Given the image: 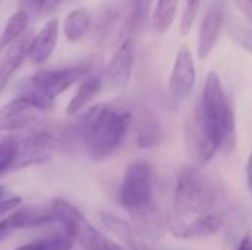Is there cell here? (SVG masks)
<instances>
[{
  "mask_svg": "<svg viewBox=\"0 0 252 250\" xmlns=\"http://www.w3.org/2000/svg\"><path fill=\"white\" fill-rule=\"evenodd\" d=\"M131 122V112L126 106L100 103L83 112L75 131L89 158L100 162L123 146Z\"/></svg>",
  "mask_w": 252,
  "mask_h": 250,
  "instance_id": "6da1fadb",
  "label": "cell"
},
{
  "mask_svg": "<svg viewBox=\"0 0 252 250\" xmlns=\"http://www.w3.org/2000/svg\"><path fill=\"white\" fill-rule=\"evenodd\" d=\"M193 111L213 146L219 152L230 153L236 146V116L217 72L207 75L199 103Z\"/></svg>",
  "mask_w": 252,
  "mask_h": 250,
  "instance_id": "7a4b0ae2",
  "label": "cell"
},
{
  "mask_svg": "<svg viewBox=\"0 0 252 250\" xmlns=\"http://www.w3.org/2000/svg\"><path fill=\"white\" fill-rule=\"evenodd\" d=\"M220 189L210 175L199 167L183 165L179 169L173 206L167 215V221H183L207 212L217 203Z\"/></svg>",
  "mask_w": 252,
  "mask_h": 250,
  "instance_id": "3957f363",
  "label": "cell"
},
{
  "mask_svg": "<svg viewBox=\"0 0 252 250\" xmlns=\"http://www.w3.org/2000/svg\"><path fill=\"white\" fill-rule=\"evenodd\" d=\"M89 75L87 65H75L59 69H41L27 77L19 84V97L31 100L40 111L50 109L55 99Z\"/></svg>",
  "mask_w": 252,
  "mask_h": 250,
  "instance_id": "277c9868",
  "label": "cell"
},
{
  "mask_svg": "<svg viewBox=\"0 0 252 250\" xmlns=\"http://www.w3.org/2000/svg\"><path fill=\"white\" fill-rule=\"evenodd\" d=\"M154 189H155V172L148 161L139 159L127 165L118 197L121 206L128 212V215L139 212L154 203Z\"/></svg>",
  "mask_w": 252,
  "mask_h": 250,
  "instance_id": "5b68a950",
  "label": "cell"
},
{
  "mask_svg": "<svg viewBox=\"0 0 252 250\" xmlns=\"http://www.w3.org/2000/svg\"><path fill=\"white\" fill-rule=\"evenodd\" d=\"M55 218L86 250H100L108 237H105L90 221L69 202L55 199L50 206Z\"/></svg>",
  "mask_w": 252,
  "mask_h": 250,
  "instance_id": "8992f818",
  "label": "cell"
},
{
  "mask_svg": "<svg viewBox=\"0 0 252 250\" xmlns=\"http://www.w3.org/2000/svg\"><path fill=\"white\" fill-rule=\"evenodd\" d=\"M196 83V68L193 55L189 50V47L179 49L170 81H168V102L173 109H177L193 91Z\"/></svg>",
  "mask_w": 252,
  "mask_h": 250,
  "instance_id": "52a82bcc",
  "label": "cell"
},
{
  "mask_svg": "<svg viewBox=\"0 0 252 250\" xmlns=\"http://www.w3.org/2000/svg\"><path fill=\"white\" fill-rule=\"evenodd\" d=\"M168 233L180 240H199L217 234L223 225L224 218L216 212H207L183 221H167Z\"/></svg>",
  "mask_w": 252,
  "mask_h": 250,
  "instance_id": "ba28073f",
  "label": "cell"
},
{
  "mask_svg": "<svg viewBox=\"0 0 252 250\" xmlns=\"http://www.w3.org/2000/svg\"><path fill=\"white\" fill-rule=\"evenodd\" d=\"M224 25V3L223 0H216L202 16L199 32H198V57L201 60L207 59L214 50L220 32Z\"/></svg>",
  "mask_w": 252,
  "mask_h": 250,
  "instance_id": "9c48e42d",
  "label": "cell"
},
{
  "mask_svg": "<svg viewBox=\"0 0 252 250\" xmlns=\"http://www.w3.org/2000/svg\"><path fill=\"white\" fill-rule=\"evenodd\" d=\"M185 141L189 156L192 158L195 167H204L207 165L216 155L217 149L213 146V143L208 140L207 134L204 133L199 119L195 113V111L188 116L186 125H185Z\"/></svg>",
  "mask_w": 252,
  "mask_h": 250,
  "instance_id": "30bf717a",
  "label": "cell"
},
{
  "mask_svg": "<svg viewBox=\"0 0 252 250\" xmlns=\"http://www.w3.org/2000/svg\"><path fill=\"white\" fill-rule=\"evenodd\" d=\"M40 109L25 97H16L0 108V131H19L38 118Z\"/></svg>",
  "mask_w": 252,
  "mask_h": 250,
  "instance_id": "8fae6325",
  "label": "cell"
},
{
  "mask_svg": "<svg viewBox=\"0 0 252 250\" xmlns=\"http://www.w3.org/2000/svg\"><path fill=\"white\" fill-rule=\"evenodd\" d=\"M130 224L137 236L148 240L162 239L168 233L167 217L162 215L157 203L130 215Z\"/></svg>",
  "mask_w": 252,
  "mask_h": 250,
  "instance_id": "7c38bea8",
  "label": "cell"
},
{
  "mask_svg": "<svg viewBox=\"0 0 252 250\" xmlns=\"http://www.w3.org/2000/svg\"><path fill=\"white\" fill-rule=\"evenodd\" d=\"M133 65H134V43L131 38H126L109 60L106 69L109 83L115 88H126L131 81Z\"/></svg>",
  "mask_w": 252,
  "mask_h": 250,
  "instance_id": "4fadbf2b",
  "label": "cell"
},
{
  "mask_svg": "<svg viewBox=\"0 0 252 250\" xmlns=\"http://www.w3.org/2000/svg\"><path fill=\"white\" fill-rule=\"evenodd\" d=\"M58 38H59V21L50 19L41 27V29L35 34V37L31 38L27 52V59L34 65L46 63V60L52 56L56 47Z\"/></svg>",
  "mask_w": 252,
  "mask_h": 250,
  "instance_id": "5bb4252c",
  "label": "cell"
},
{
  "mask_svg": "<svg viewBox=\"0 0 252 250\" xmlns=\"http://www.w3.org/2000/svg\"><path fill=\"white\" fill-rule=\"evenodd\" d=\"M12 230H25V228H35L43 227L56 221L52 209L46 211L38 206H25L22 209H16L9 217H6Z\"/></svg>",
  "mask_w": 252,
  "mask_h": 250,
  "instance_id": "9a60e30c",
  "label": "cell"
},
{
  "mask_svg": "<svg viewBox=\"0 0 252 250\" xmlns=\"http://www.w3.org/2000/svg\"><path fill=\"white\" fill-rule=\"evenodd\" d=\"M102 85V78L97 75H87L86 78H83L75 94L66 106V115L74 116L83 112L90 105V102L100 93Z\"/></svg>",
  "mask_w": 252,
  "mask_h": 250,
  "instance_id": "2e32d148",
  "label": "cell"
},
{
  "mask_svg": "<svg viewBox=\"0 0 252 250\" xmlns=\"http://www.w3.org/2000/svg\"><path fill=\"white\" fill-rule=\"evenodd\" d=\"M30 41H31V38L28 35L19 38L10 47L7 55L1 59V62H0V94L9 84V81L13 77V74L16 72V69L22 65L24 59L27 57Z\"/></svg>",
  "mask_w": 252,
  "mask_h": 250,
  "instance_id": "e0dca14e",
  "label": "cell"
},
{
  "mask_svg": "<svg viewBox=\"0 0 252 250\" xmlns=\"http://www.w3.org/2000/svg\"><path fill=\"white\" fill-rule=\"evenodd\" d=\"M136 143L143 149H154L162 143V128L154 113L145 112L140 115L136 127Z\"/></svg>",
  "mask_w": 252,
  "mask_h": 250,
  "instance_id": "ac0fdd59",
  "label": "cell"
},
{
  "mask_svg": "<svg viewBox=\"0 0 252 250\" xmlns=\"http://www.w3.org/2000/svg\"><path fill=\"white\" fill-rule=\"evenodd\" d=\"M28 22H30V13L22 7L9 16L0 35V55L6 47L13 46L19 38H22L24 32L28 28Z\"/></svg>",
  "mask_w": 252,
  "mask_h": 250,
  "instance_id": "d6986e66",
  "label": "cell"
},
{
  "mask_svg": "<svg viewBox=\"0 0 252 250\" xmlns=\"http://www.w3.org/2000/svg\"><path fill=\"white\" fill-rule=\"evenodd\" d=\"M92 24L90 15L84 9H74L71 10L63 22V32L65 37L69 43H77L80 41L86 32L89 31Z\"/></svg>",
  "mask_w": 252,
  "mask_h": 250,
  "instance_id": "ffe728a7",
  "label": "cell"
},
{
  "mask_svg": "<svg viewBox=\"0 0 252 250\" xmlns=\"http://www.w3.org/2000/svg\"><path fill=\"white\" fill-rule=\"evenodd\" d=\"M180 0H158L152 12V25L158 34H164L173 25Z\"/></svg>",
  "mask_w": 252,
  "mask_h": 250,
  "instance_id": "44dd1931",
  "label": "cell"
},
{
  "mask_svg": "<svg viewBox=\"0 0 252 250\" xmlns=\"http://www.w3.org/2000/svg\"><path fill=\"white\" fill-rule=\"evenodd\" d=\"M21 144L12 136H0V174L7 171L19 158Z\"/></svg>",
  "mask_w": 252,
  "mask_h": 250,
  "instance_id": "7402d4cb",
  "label": "cell"
},
{
  "mask_svg": "<svg viewBox=\"0 0 252 250\" xmlns=\"http://www.w3.org/2000/svg\"><path fill=\"white\" fill-rule=\"evenodd\" d=\"M230 34L233 40L252 55V25L244 22H233L230 25Z\"/></svg>",
  "mask_w": 252,
  "mask_h": 250,
  "instance_id": "603a6c76",
  "label": "cell"
},
{
  "mask_svg": "<svg viewBox=\"0 0 252 250\" xmlns=\"http://www.w3.org/2000/svg\"><path fill=\"white\" fill-rule=\"evenodd\" d=\"M201 4H202V0H186L185 1V10H183L182 24H180V29L183 34H188L192 29L193 22L199 13Z\"/></svg>",
  "mask_w": 252,
  "mask_h": 250,
  "instance_id": "cb8c5ba5",
  "label": "cell"
},
{
  "mask_svg": "<svg viewBox=\"0 0 252 250\" xmlns=\"http://www.w3.org/2000/svg\"><path fill=\"white\" fill-rule=\"evenodd\" d=\"M154 1L155 0H133V4H131V24H133L134 28H140L146 22Z\"/></svg>",
  "mask_w": 252,
  "mask_h": 250,
  "instance_id": "d4e9b609",
  "label": "cell"
},
{
  "mask_svg": "<svg viewBox=\"0 0 252 250\" xmlns=\"http://www.w3.org/2000/svg\"><path fill=\"white\" fill-rule=\"evenodd\" d=\"M74 237L62 227V231L59 234L52 236L47 240H43L46 250H71L74 245Z\"/></svg>",
  "mask_w": 252,
  "mask_h": 250,
  "instance_id": "484cf974",
  "label": "cell"
},
{
  "mask_svg": "<svg viewBox=\"0 0 252 250\" xmlns=\"http://www.w3.org/2000/svg\"><path fill=\"white\" fill-rule=\"evenodd\" d=\"M22 205V199L18 196L9 197V199H1L0 200V217L3 215H10L12 212H15L19 206Z\"/></svg>",
  "mask_w": 252,
  "mask_h": 250,
  "instance_id": "4316f807",
  "label": "cell"
},
{
  "mask_svg": "<svg viewBox=\"0 0 252 250\" xmlns=\"http://www.w3.org/2000/svg\"><path fill=\"white\" fill-rule=\"evenodd\" d=\"M49 0H22V9L28 13H41L46 12Z\"/></svg>",
  "mask_w": 252,
  "mask_h": 250,
  "instance_id": "83f0119b",
  "label": "cell"
},
{
  "mask_svg": "<svg viewBox=\"0 0 252 250\" xmlns=\"http://www.w3.org/2000/svg\"><path fill=\"white\" fill-rule=\"evenodd\" d=\"M235 6L248 21V24L252 25V0H235Z\"/></svg>",
  "mask_w": 252,
  "mask_h": 250,
  "instance_id": "f1b7e54d",
  "label": "cell"
},
{
  "mask_svg": "<svg viewBox=\"0 0 252 250\" xmlns=\"http://www.w3.org/2000/svg\"><path fill=\"white\" fill-rule=\"evenodd\" d=\"M236 250H252V233H247L241 239V242H239L238 249Z\"/></svg>",
  "mask_w": 252,
  "mask_h": 250,
  "instance_id": "f546056e",
  "label": "cell"
},
{
  "mask_svg": "<svg viewBox=\"0 0 252 250\" xmlns=\"http://www.w3.org/2000/svg\"><path fill=\"white\" fill-rule=\"evenodd\" d=\"M12 231H13V230L10 228V225H9V222L6 221V218H4V220H0V242H3Z\"/></svg>",
  "mask_w": 252,
  "mask_h": 250,
  "instance_id": "4dcf8cb0",
  "label": "cell"
},
{
  "mask_svg": "<svg viewBox=\"0 0 252 250\" xmlns=\"http://www.w3.org/2000/svg\"><path fill=\"white\" fill-rule=\"evenodd\" d=\"M245 172H247V183H248V189L252 194V150L247 159V167H245Z\"/></svg>",
  "mask_w": 252,
  "mask_h": 250,
  "instance_id": "1f68e13d",
  "label": "cell"
},
{
  "mask_svg": "<svg viewBox=\"0 0 252 250\" xmlns=\"http://www.w3.org/2000/svg\"><path fill=\"white\" fill-rule=\"evenodd\" d=\"M15 250H46V246L43 242H37V243H30V245H24L21 248Z\"/></svg>",
  "mask_w": 252,
  "mask_h": 250,
  "instance_id": "d6a6232c",
  "label": "cell"
},
{
  "mask_svg": "<svg viewBox=\"0 0 252 250\" xmlns=\"http://www.w3.org/2000/svg\"><path fill=\"white\" fill-rule=\"evenodd\" d=\"M62 1H65V0H49V1H47V9H46V10H52L56 4H59V3H62Z\"/></svg>",
  "mask_w": 252,
  "mask_h": 250,
  "instance_id": "836d02e7",
  "label": "cell"
},
{
  "mask_svg": "<svg viewBox=\"0 0 252 250\" xmlns=\"http://www.w3.org/2000/svg\"><path fill=\"white\" fill-rule=\"evenodd\" d=\"M3 194H4V189L0 186V200H1V197H3Z\"/></svg>",
  "mask_w": 252,
  "mask_h": 250,
  "instance_id": "e575fe53",
  "label": "cell"
}]
</instances>
